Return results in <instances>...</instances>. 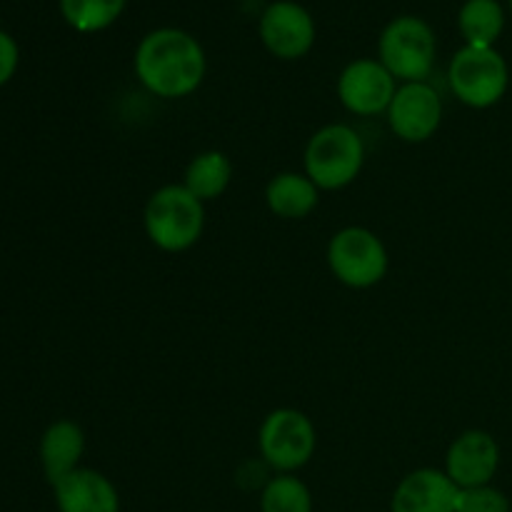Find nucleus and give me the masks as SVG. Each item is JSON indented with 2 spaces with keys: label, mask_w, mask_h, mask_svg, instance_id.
<instances>
[{
  "label": "nucleus",
  "mask_w": 512,
  "mask_h": 512,
  "mask_svg": "<svg viewBox=\"0 0 512 512\" xmlns=\"http://www.w3.org/2000/svg\"><path fill=\"white\" fill-rule=\"evenodd\" d=\"M265 205L275 218L305 220L320 205V188L303 170H283L265 185Z\"/></svg>",
  "instance_id": "nucleus-15"
},
{
  "label": "nucleus",
  "mask_w": 512,
  "mask_h": 512,
  "mask_svg": "<svg viewBox=\"0 0 512 512\" xmlns=\"http://www.w3.org/2000/svg\"><path fill=\"white\" fill-rule=\"evenodd\" d=\"M443 470L460 490L490 485L500 470V445L488 430H465L445 453Z\"/></svg>",
  "instance_id": "nucleus-11"
},
{
  "label": "nucleus",
  "mask_w": 512,
  "mask_h": 512,
  "mask_svg": "<svg viewBox=\"0 0 512 512\" xmlns=\"http://www.w3.org/2000/svg\"><path fill=\"white\" fill-rule=\"evenodd\" d=\"M143 230L163 253H188L205 233V203L183 183L160 185L143 208Z\"/></svg>",
  "instance_id": "nucleus-2"
},
{
  "label": "nucleus",
  "mask_w": 512,
  "mask_h": 512,
  "mask_svg": "<svg viewBox=\"0 0 512 512\" xmlns=\"http://www.w3.org/2000/svg\"><path fill=\"white\" fill-rule=\"evenodd\" d=\"M83 455H85V433L75 420L60 418L45 428L40 435L38 445V460L43 468L45 480L55 485L70 475L73 470L83 468Z\"/></svg>",
  "instance_id": "nucleus-14"
},
{
  "label": "nucleus",
  "mask_w": 512,
  "mask_h": 512,
  "mask_svg": "<svg viewBox=\"0 0 512 512\" xmlns=\"http://www.w3.org/2000/svg\"><path fill=\"white\" fill-rule=\"evenodd\" d=\"M378 60L398 83H425L438 60L435 30L418 15H398L380 33Z\"/></svg>",
  "instance_id": "nucleus-5"
},
{
  "label": "nucleus",
  "mask_w": 512,
  "mask_h": 512,
  "mask_svg": "<svg viewBox=\"0 0 512 512\" xmlns=\"http://www.w3.org/2000/svg\"><path fill=\"white\" fill-rule=\"evenodd\" d=\"M260 512H313L315 500L308 483L295 473H273L258 498Z\"/></svg>",
  "instance_id": "nucleus-18"
},
{
  "label": "nucleus",
  "mask_w": 512,
  "mask_h": 512,
  "mask_svg": "<svg viewBox=\"0 0 512 512\" xmlns=\"http://www.w3.org/2000/svg\"><path fill=\"white\" fill-rule=\"evenodd\" d=\"M128 0H60L63 20L78 33L108 30L123 15Z\"/></svg>",
  "instance_id": "nucleus-19"
},
{
  "label": "nucleus",
  "mask_w": 512,
  "mask_h": 512,
  "mask_svg": "<svg viewBox=\"0 0 512 512\" xmlns=\"http://www.w3.org/2000/svg\"><path fill=\"white\" fill-rule=\"evenodd\" d=\"M328 270L340 285L350 290H370L385 280L390 253L383 238L363 225H345L325 248Z\"/></svg>",
  "instance_id": "nucleus-4"
},
{
  "label": "nucleus",
  "mask_w": 512,
  "mask_h": 512,
  "mask_svg": "<svg viewBox=\"0 0 512 512\" xmlns=\"http://www.w3.org/2000/svg\"><path fill=\"white\" fill-rule=\"evenodd\" d=\"M458 30L465 45L495 48L505 30V8L500 0H465L458 10Z\"/></svg>",
  "instance_id": "nucleus-17"
},
{
  "label": "nucleus",
  "mask_w": 512,
  "mask_h": 512,
  "mask_svg": "<svg viewBox=\"0 0 512 512\" xmlns=\"http://www.w3.org/2000/svg\"><path fill=\"white\" fill-rule=\"evenodd\" d=\"M18 63H20L18 43H15L13 35L0 30V88L13 80L15 70H18Z\"/></svg>",
  "instance_id": "nucleus-21"
},
{
  "label": "nucleus",
  "mask_w": 512,
  "mask_h": 512,
  "mask_svg": "<svg viewBox=\"0 0 512 512\" xmlns=\"http://www.w3.org/2000/svg\"><path fill=\"white\" fill-rule=\"evenodd\" d=\"M365 168V143L348 123H328L315 130L303 150V173L320 193L345 190Z\"/></svg>",
  "instance_id": "nucleus-3"
},
{
  "label": "nucleus",
  "mask_w": 512,
  "mask_h": 512,
  "mask_svg": "<svg viewBox=\"0 0 512 512\" xmlns=\"http://www.w3.org/2000/svg\"><path fill=\"white\" fill-rule=\"evenodd\" d=\"M263 48L278 60H300L313 50L318 28L313 15L295 0H275L258 20Z\"/></svg>",
  "instance_id": "nucleus-9"
},
{
  "label": "nucleus",
  "mask_w": 512,
  "mask_h": 512,
  "mask_svg": "<svg viewBox=\"0 0 512 512\" xmlns=\"http://www.w3.org/2000/svg\"><path fill=\"white\" fill-rule=\"evenodd\" d=\"M510 498L500 488L480 485V488L460 490L458 512H510Z\"/></svg>",
  "instance_id": "nucleus-20"
},
{
  "label": "nucleus",
  "mask_w": 512,
  "mask_h": 512,
  "mask_svg": "<svg viewBox=\"0 0 512 512\" xmlns=\"http://www.w3.org/2000/svg\"><path fill=\"white\" fill-rule=\"evenodd\" d=\"M390 133L410 145L428 143L443 125V98L425 83H400L385 110Z\"/></svg>",
  "instance_id": "nucleus-8"
},
{
  "label": "nucleus",
  "mask_w": 512,
  "mask_h": 512,
  "mask_svg": "<svg viewBox=\"0 0 512 512\" xmlns=\"http://www.w3.org/2000/svg\"><path fill=\"white\" fill-rule=\"evenodd\" d=\"M58 512H120V493L113 480L95 468H78L53 485Z\"/></svg>",
  "instance_id": "nucleus-13"
},
{
  "label": "nucleus",
  "mask_w": 512,
  "mask_h": 512,
  "mask_svg": "<svg viewBox=\"0 0 512 512\" xmlns=\"http://www.w3.org/2000/svg\"><path fill=\"white\" fill-rule=\"evenodd\" d=\"M138 83L150 95L180 100L193 95L208 73V58L195 35L183 28H155L138 43L133 55Z\"/></svg>",
  "instance_id": "nucleus-1"
},
{
  "label": "nucleus",
  "mask_w": 512,
  "mask_h": 512,
  "mask_svg": "<svg viewBox=\"0 0 512 512\" xmlns=\"http://www.w3.org/2000/svg\"><path fill=\"white\" fill-rule=\"evenodd\" d=\"M460 488L440 468L410 470L390 495V512H458Z\"/></svg>",
  "instance_id": "nucleus-12"
},
{
  "label": "nucleus",
  "mask_w": 512,
  "mask_h": 512,
  "mask_svg": "<svg viewBox=\"0 0 512 512\" xmlns=\"http://www.w3.org/2000/svg\"><path fill=\"white\" fill-rule=\"evenodd\" d=\"M508 5H510V13H512V0H508Z\"/></svg>",
  "instance_id": "nucleus-22"
},
{
  "label": "nucleus",
  "mask_w": 512,
  "mask_h": 512,
  "mask_svg": "<svg viewBox=\"0 0 512 512\" xmlns=\"http://www.w3.org/2000/svg\"><path fill=\"white\" fill-rule=\"evenodd\" d=\"M318 450V430L298 408H275L258 428V453L270 473L298 475Z\"/></svg>",
  "instance_id": "nucleus-6"
},
{
  "label": "nucleus",
  "mask_w": 512,
  "mask_h": 512,
  "mask_svg": "<svg viewBox=\"0 0 512 512\" xmlns=\"http://www.w3.org/2000/svg\"><path fill=\"white\" fill-rule=\"evenodd\" d=\"M398 85V80L378 58H358L340 70L335 90H338L340 105L350 115L375 118V115H385Z\"/></svg>",
  "instance_id": "nucleus-10"
},
{
  "label": "nucleus",
  "mask_w": 512,
  "mask_h": 512,
  "mask_svg": "<svg viewBox=\"0 0 512 512\" xmlns=\"http://www.w3.org/2000/svg\"><path fill=\"white\" fill-rule=\"evenodd\" d=\"M233 173V160L223 150H203V153L193 155L190 163L185 165L183 185L200 203L208 205L228 193Z\"/></svg>",
  "instance_id": "nucleus-16"
},
{
  "label": "nucleus",
  "mask_w": 512,
  "mask_h": 512,
  "mask_svg": "<svg viewBox=\"0 0 512 512\" xmlns=\"http://www.w3.org/2000/svg\"><path fill=\"white\" fill-rule=\"evenodd\" d=\"M450 93L473 110H488L505 98L510 85V68L503 53L495 48L463 45L448 65Z\"/></svg>",
  "instance_id": "nucleus-7"
}]
</instances>
